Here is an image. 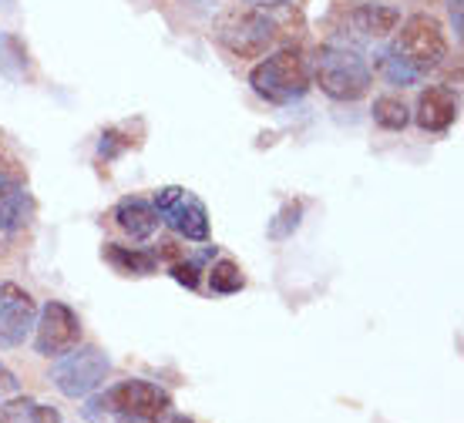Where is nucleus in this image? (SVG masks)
Here are the masks:
<instances>
[{
    "mask_svg": "<svg viewBox=\"0 0 464 423\" xmlns=\"http://www.w3.org/2000/svg\"><path fill=\"white\" fill-rule=\"evenodd\" d=\"M314 78L320 84V91L326 98H334V101H360L373 84L367 61L353 54V51H347V47L334 44L316 51Z\"/></svg>",
    "mask_w": 464,
    "mask_h": 423,
    "instance_id": "obj_2",
    "label": "nucleus"
},
{
    "mask_svg": "<svg viewBox=\"0 0 464 423\" xmlns=\"http://www.w3.org/2000/svg\"><path fill=\"white\" fill-rule=\"evenodd\" d=\"M458 118V94L451 88H441L434 84L428 91L420 94L418 101V125L424 131H448Z\"/></svg>",
    "mask_w": 464,
    "mask_h": 423,
    "instance_id": "obj_10",
    "label": "nucleus"
},
{
    "mask_svg": "<svg viewBox=\"0 0 464 423\" xmlns=\"http://www.w3.org/2000/svg\"><path fill=\"white\" fill-rule=\"evenodd\" d=\"M169 407H172V397L162 387H155L149 380H125V383L105 389L102 397H94L84 417L115 413L121 420H162Z\"/></svg>",
    "mask_w": 464,
    "mask_h": 423,
    "instance_id": "obj_3",
    "label": "nucleus"
},
{
    "mask_svg": "<svg viewBox=\"0 0 464 423\" xmlns=\"http://www.w3.org/2000/svg\"><path fill=\"white\" fill-rule=\"evenodd\" d=\"M394 54L401 61H407L418 74H428L448 58V37L444 27L438 24V17L430 14H411L394 41Z\"/></svg>",
    "mask_w": 464,
    "mask_h": 423,
    "instance_id": "obj_4",
    "label": "nucleus"
},
{
    "mask_svg": "<svg viewBox=\"0 0 464 423\" xmlns=\"http://www.w3.org/2000/svg\"><path fill=\"white\" fill-rule=\"evenodd\" d=\"M300 218H303L300 202H286V206L279 208L276 222L269 226V239H290L293 232L300 229Z\"/></svg>",
    "mask_w": 464,
    "mask_h": 423,
    "instance_id": "obj_19",
    "label": "nucleus"
},
{
    "mask_svg": "<svg viewBox=\"0 0 464 423\" xmlns=\"http://www.w3.org/2000/svg\"><path fill=\"white\" fill-rule=\"evenodd\" d=\"M0 74H7L11 81H24L31 74L27 47L14 34H0Z\"/></svg>",
    "mask_w": 464,
    "mask_h": 423,
    "instance_id": "obj_15",
    "label": "nucleus"
},
{
    "mask_svg": "<svg viewBox=\"0 0 464 423\" xmlns=\"http://www.w3.org/2000/svg\"><path fill=\"white\" fill-rule=\"evenodd\" d=\"M347 24L360 37H387L391 31H397L401 11L391 4H357V7H350Z\"/></svg>",
    "mask_w": 464,
    "mask_h": 423,
    "instance_id": "obj_12",
    "label": "nucleus"
},
{
    "mask_svg": "<svg viewBox=\"0 0 464 423\" xmlns=\"http://www.w3.org/2000/svg\"><path fill=\"white\" fill-rule=\"evenodd\" d=\"M246 4H253L259 11H266V7H290V4H300V0H246Z\"/></svg>",
    "mask_w": 464,
    "mask_h": 423,
    "instance_id": "obj_24",
    "label": "nucleus"
},
{
    "mask_svg": "<svg viewBox=\"0 0 464 423\" xmlns=\"http://www.w3.org/2000/svg\"><path fill=\"white\" fill-rule=\"evenodd\" d=\"M0 383H4L7 389H17V380H14V373H11V370H4V366H0Z\"/></svg>",
    "mask_w": 464,
    "mask_h": 423,
    "instance_id": "obj_25",
    "label": "nucleus"
},
{
    "mask_svg": "<svg viewBox=\"0 0 464 423\" xmlns=\"http://www.w3.org/2000/svg\"><path fill=\"white\" fill-rule=\"evenodd\" d=\"M34 216V198L24 188V178L0 182V232L24 229Z\"/></svg>",
    "mask_w": 464,
    "mask_h": 423,
    "instance_id": "obj_13",
    "label": "nucleus"
},
{
    "mask_svg": "<svg viewBox=\"0 0 464 423\" xmlns=\"http://www.w3.org/2000/svg\"><path fill=\"white\" fill-rule=\"evenodd\" d=\"M121 149H128V138L115 135V131H105V135H102V145H98V155H102V159H115Z\"/></svg>",
    "mask_w": 464,
    "mask_h": 423,
    "instance_id": "obj_22",
    "label": "nucleus"
},
{
    "mask_svg": "<svg viewBox=\"0 0 464 423\" xmlns=\"http://www.w3.org/2000/svg\"><path fill=\"white\" fill-rule=\"evenodd\" d=\"M34 353L41 356H61L74 350L78 340H82V320L78 312L64 303H47L41 309V320L34 322Z\"/></svg>",
    "mask_w": 464,
    "mask_h": 423,
    "instance_id": "obj_8",
    "label": "nucleus"
},
{
    "mask_svg": "<svg viewBox=\"0 0 464 423\" xmlns=\"http://www.w3.org/2000/svg\"><path fill=\"white\" fill-rule=\"evenodd\" d=\"M37 322L34 296L17 283H0V346H21Z\"/></svg>",
    "mask_w": 464,
    "mask_h": 423,
    "instance_id": "obj_9",
    "label": "nucleus"
},
{
    "mask_svg": "<svg viewBox=\"0 0 464 423\" xmlns=\"http://www.w3.org/2000/svg\"><path fill=\"white\" fill-rule=\"evenodd\" d=\"M155 212L179 236H186L192 242L209 239V212L202 206V198L186 192L182 185H169V188L155 195Z\"/></svg>",
    "mask_w": 464,
    "mask_h": 423,
    "instance_id": "obj_7",
    "label": "nucleus"
},
{
    "mask_svg": "<svg viewBox=\"0 0 464 423\" xmlns=\"http://www.w3.org/2000/svg\"><path fill=\"white\" fill-rule=\"evenodd\" d=\"M159 212H155V206H149L145 198H121L115 206V226L121 232H125L128 239L135 242H145L151 239L155 232H159Z\"/></svg>",
    "mask_w": 464,
    "mask_h": 423,
    "instance_id": "obj_11",
    "label": "nucleus"
},
{
    "mask_svg": "<svg viewBox=\"0 0 464 423\" xmlns=\"http://www.w3.org/2000/svg\"><path fill=\"white\" fill-rule=\"evenodd\" d=\"M448 11H451L454 37H458V41H461V37H464V24H461V0H448Z\"/></svg>",
    "mask_w": 464,
    "mask_h": 423,
    "instance_id": "obj_23",
    "label": "nucleus"
},
{
    "mask_svg": "<svg viewBox=\"0 0 464 423\" xmlns=\"http://www.w3.org/2000/svg\"><path fill=\"white\" fill-rule=\"evenodd\" d=\"M276 37V24L259 11H232L219 24V44L229 51L232 58H263L266 47Z\"/></svg>",
    "mask_w": 464,
    "mask_h": 423,
    "instance_id": "obj_6",
    "label": "nucleus"
},
{
    "mask_svg": "<svg viewBox=\"0 0 464 423\" xmlns=\"http://www.w3.org/2000/svg\"><path fill=\"white\" fill-rule=\"evenodd\" d=\"M172 279L175 283H182V286H188V289H196L198 286V263L172 265Z\"/></svg>",
    "mask_w": 464,
    "mask_h": 423,
    "instance_id": "obj_21",
    "label": "nucleus"
},
{
    "mask_svg": "<svg viewBox=\"0 0 464 423\" xmlns=\"http://www.w3.org/2000/svg\"><path fill=\"white\" fill-rule=\"evenodd\" d=\"M209 286H212V293H219V296H232V293H239V289L246 286V279L232 259H219L209 273Z\"/></svg>",
    "mask_w": 464,
    "mask_h": 423,
    "instance_id": "obj_17",
    "label": "nucleus"
},
{
    "mask_svg": "<svg viewBox=\"0 0 464 423\" xmlns=\"http://www.w3.org/2000/svg\"><path fill=\"white\" fill-rule=\"evenodd\" d=\"M383 74H387V81H391V84H401V88H407V84H418V81H420L418 71L411 68L407 61L397 58L394 51H391V54H383Z\"/></svg>",
    "mask_w": 464,
    "mask_h": 423,
    "instance_id": "obj_20",
    "label": "nucleus"
},
{
    "mask_svg": "<svg viewBox=\"0 0 464 423\" xmlns=\"http://www.w3.org/2000/svg\"><path fill=\"white\" fill-rule=\"evenodd\" d=\"M105 259L115 265L118 273H128V275H149L159 269V255L155 252L128 249V245H115V242L105 245Z\"/></svg>",
    "mask_w": 464,
    "mask_h": 423,
    "instance_id": "obj_14",
    "label": "nucleus"
},
{
    "mask_svg": "<svg viewBox=\"0 0 464 423\" xmlns=\"http://www.w3.org/2000/svg\"><path fill=\"white\" fill-rule=\"evenodd\" d=\"M0 417L4 420H61V413L58 410H51V407H41V403H34V400H11L4 410H0Z\"/></svg>",
    "mask_w": 464,
    "mask_h": 423,
    "instance_id": "obj_18",
    "label": "nucleus"
},
{
    "mask_svg": "<svg viewBox=\"0 0 464 423\" xmlns=\"http://www.w3.org/2000/svg\"><path fill=\"white\" fill-rule=\"evenodd\" d=\"M108 373H111V363H108V356L98 346H74L51 370V380H54V387L64 397L78 400V397H88V393H94V389L102 387Z\"/></svg>",
    "mask_w": 464,
    "mask_h": 423,
    "instance_id": "obj_5",
    "label": "nucleus"
},
{
    "mask_svg": "<svg viewBox=\"0 0 464 423\" xmlns=\"http://www.w3.org/2000/svg\"><path fill=\"white\" fill-rule=\"evenodd\" d=\"M249 84L259 98H266L273 104L296 101L310 91V64H306L300 47H283L273 58L256 64Z\"/></svg>",
    "mask_w": 464,
    "mask_h": 423,
    "instance_id": "obj_1",
    "label": "nucleus"
},
{
    "mask_svg": "<svg viewBox=\"0 0 464 423\" xmlns=\"http://www.w3.org/2000/svg\"><path fill=\"white\" fill-rule=\"evenodd\" d=\"M373 121L387 128V131H401L411 121V108L401 98H394V94H383V98L373 101Z\"/></svg>",
    "mask_w": 464,
    "mask_h": 423,
    "instance_id": "obj_16",
    "label": "nucleus"
}]
</instances>
